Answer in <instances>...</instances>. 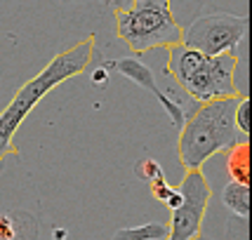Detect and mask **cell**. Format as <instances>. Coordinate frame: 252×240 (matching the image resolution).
Masks as SVG:
<instances>
[{"label":"cell","instance_id":"11","mask_svg":"<svg viewBox=\"0 0 252 240\" xmlns=\"http://www.w3.org/2000/svg\"><path fill=\"white\" fill-rule=\"evenodd\" d=\"M208 2L210 0H167L170 12H172V17L177 19V24H179L182 29H184L191 19H196Z\"/></svg>","mask_w":252,"mask_h":240},{"label":"cell","instance_id":"1","mask_svg":"<svg viewBox=\"0 0 252 240\" xmlns=\"http://www.w3.org/2000/svg\"><path fill=\"white\" fill-rule=\"evenodd\" d=\"M92 57H94V35H85L68 50L55 55L43 66V71H38L31 80H26L17 90L12 101L0 111V170H2L5 158L19 155V149L14 146V134L22 127L24 120L29 118V113L55 88L80 76L92 61Z\"/></svg>","mask_w":252,"mask_h":240},{"label":"cell","instance_id":"6","mask_svg":"<svg viewBox=\"0 0 252 240\" xmlns=\"http://www.w3.org/2000/svg\"><path fill=\"white\" fill-rule=\"evenodd\" d=\"M179 191L184 200L177 210H172L165 240H196L203 231L205 212L212 198V186L208 177L203 175V170H187Z\"/></svg>","mask_w":252,"mask_h":240},{"label":"cell","instance_id":"10","mask_svg":"<svg viewBox=\"0 0 252 240\" xmlns=\"http://www.w3.org/2000/svg\"><path fill=\"white\" fill-rule=\"evenodd\" d=\"M165 238H167V224H160V221L130 226V229H118L113 233V240H165Z\"/></svg>","mask_w":252,"mask_h":240},{"label":"cell","instance_id":"13","mask_svg":"<svg viewBox=\"0 0 252 240\" xmlns=\"http://www.w3.org/2000/svg\"><path fill=\"white\" fill-rule=\"evenodd\" d=\"M134 175L139 177L142 181L151 184V181H156V179H163L165 172H163V167H160L158 160H154V158H142L139 163L134 165Z\"/></svg>","mask_w":252,"mask_h":240},{"label":"cell","instance_id":"4","mask_svg":"<svg viewBox=\"0 0 252 240\" xmlns=\"http://www.w3.org/2000/svg\"><path fill=\"white\" fill-rule=\"evenodd\" d=\"M113 19L118 40L134 55L182 43L184 29L172 17L167 0H130L127 7L113 10Z\"/></svg>","mask_w":252,"mask_h":240},{"label":"cell","instance_id":"19","mask_svg":"<svg viewBox=\"0 0 252 240\" xmlns=\"http://www.w3.org/2000/svg\"><path fill=\"white\" fill-rule=\"evenodd\" d=\"M52 233H55V240H66V231L64 229H55Z\"/></svg>","mask_w":252,"mask_h":240},{"label":"cell","instance_id":"16","mask_svg":"<svg viewBox=\"0 0 252 240\" xmlns=\"http://www.w3.org/2000/svg\"><path fill=\"white\" fill-rule=\"evenodd\" d=\"M92 85H97V88H106V83H109V71L104 68V66H99L97 71H92Z\"/></svg>","mask_w":252,"mask_h":240},{"label":"cell","instance_id":"14","mask_svg":"<svg viewBox=\"0 0 252 240\" xmlns=\"http://www.w3.org/2000/svg\"><path fill=\"white\" fill-rule=\"evenodd\" d=\"M17 238V221L12 214H0V240Z\"/></svg>","mask_w":252,"mask_h":240},{"label":"cell","instance_id":"18","mask_svg":"<svg viewBox=\"0 0 252 240\" xmlns=\"http://www.w3.org/2000/svg\"><path fill=\"white\" fill-rule=\"evenodd\" d=\"M101 2L113 7V10H121V7H127V5H130V0H101Z\"/></svg>","mask_w":252,"mask_h":240},{"label":"cell","instance_id":"3","mask_svg":"<svg viewBox=\"0 0 252 240\" xmlns=\"http://www.w3.org/2000/svg\"><path fill=\"white\" fill-rule=\"evenodd\" d=\"M165 73L175 80L198 104L243 94L238 88V57L217 55L210 57L187 45L167 47Z\"/></svg>","mask_w":252,"mask_h":240},{"label":"cell","instance_id":"17","mask_svg":"<svg viewBox=\"0 0 252 240\" xmlns=\"http://www.w3.org/2000/svg\"><path fill=\"white\" fill-rule=\"evenodd\" d=\"M182 200H184V196H182V191H179V188H175V191H172V196H170L167 200H165V205H167L170 210H177L179 205H182Z\"/></svg>","mask_w":252,"mask_h":240},{"label":"cell","instance_id":"8","mask_svg":"<svg viewBox=\"0 0 252 240\" xmlns=\"http://www.w3.org/2000/svg\"><path fill=\"white\" fill-rule=\"evenodd\" d=\"M226 172L229 181L250 186V139L241 137L236 144H231L226 149Z\"/></svg>","mask_w":252,"mask_h":240},{"label":"cell","instance_id":"9","mask_svg":"<svg viewBox=\"0 0 252 240\" xmlns=\"http://www.w3.org/2000/svg\"><path fill=\"white\" fill-rule=\"evenodd\" d=\"M220 198H221V203H224V208L229 210L231 214H236L243 221L250 219V186L248 184L229 181V184L221 188Z\"/></svg>","mask_w":252,"mask_h":240},{"label":"cell","instance_id":"5","mask_svg":"<svg viewBox=\"0 0 252 240\" xmlns=\"http://www.w3.org/2000/svg\"><path fill=\"white\" fill-rule=\"evenodd\" d=\"M248 33H250V17L248 14L210 12V14H198L196 19H191L184 26L182 45L210 57H238L248 43Z\"/></svg>","mask_w":252,"mask_h":240},{"label":"cell","instance_id":"12","mask_svg":"<svg viewBox=\"0 0 252 240\" xmlns=\"http://www.w3.org/2000/svg\"><path fill=\"white\" fill-rule=\"evenodd\" d=\"M233 122H236V130L241 137H250V97L243 94L236 104V111H233Z\"/></svg>","mask_w":252,"mask_h":240},{"label":"cell","instance_id":"7","mask_svg":"<svg viewBox=\"0 0 252 240\" xmlns=\"http://www.w3.org/2000/svg\"><path fill=\"white\" fill-rule=\"evenodd\" d=\"M101 66H104L106 71H116V73L125 76L127 80L137 83L139 88L149 90V92H151V94H156V99L160 101V106L167 111V116H170V120H172V125H175V127H182V125H184V113H182V109L177 106L175 101H170V99L165 97L163 88L156 83L154 71L144 64L137 55H134V57H121V59H111V61H104Z\"/></svg>","mask_w":252,"mask_h":240},{"label":"cell","instance_id":"15","mask_svg":"<svg viewBox=\"0 0 252 240\" xmlns=\"http://www.w3.org/2000/svg\"><path fill=\"white\" fill-rule=\"evenodd\" d=\"M151 193H154V198L156 200H160V203H165V200H167V198L172 196V191H175V188H172V186L167 184V179H156V181H151Z\"/></svg>","mask_w":252,"mask_h":240},{"label":"cell","instance_id":"2","mask_svg":"<svg viewBox=\"0 0 252 240\" xmlns=\"http://www.w3.org/2000/svg\"><path fill=\"white\" fill-rule=\"evenodd\" d=\"M243 94L200 104L179 127L177 155L184 170H200L210 158L224 153L241 139L233 122V111Z\"/></svg>","mask_w":252,"mask_h":240}]
</instances>
